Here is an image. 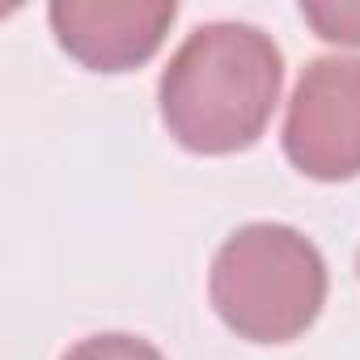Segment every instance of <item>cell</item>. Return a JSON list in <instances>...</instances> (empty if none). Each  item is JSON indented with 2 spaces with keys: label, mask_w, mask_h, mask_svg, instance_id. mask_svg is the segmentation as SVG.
Masks as SVG:
<instances>
[{
  "label": "cell",
  "mask_w": 360,
  "mask_h": 360,
  "mask_svg": "<svg viewBox=\"0 0 360 360\" xmlns=\"http://www.w3.org/2000/svg\"><path fill=\"white\" fill-rule=\"evenodd\" d=\"M280 85L284 56L271 34L246 22H208L161 72V119L191 153H238L263 136Z\"/></svg>",
  "instance_id": "cell-1"
},
{
  "label": "cell",
  "mask_w": 360,
  "mask_h": 360,
  "mask_svg": "<svg viewBox=\"0 0 360 360\" xmlns=\"http://www.w3.org/2000/svg\"><path fill=\"white\" fill-rule=\"evenodd\" d=\"M221 322L250 343H288L314 326L326 301V263L292 225H242L225 238L208 276Z\"/></svg>",
  "instance_id": "cell-2"
},
{
  "label": "cell",
  "mask_w": 360,
  "mask_h": 360,
  "mask_svg": "<svg viewBox=\"0 0 360 360\" xmlns=\"http://www.w3.org/2000/svg\"><path fill=\"white\" fill-rule=\"evenodd\" d=\"M284 153L318 183H347L360 174V60H314L284 115Z\"/></svg>",
  "instance_id": "cell-3"
},
{
  "label": "cell",
  "mask_w": 360,
  "mask_h": 360,
  "mask_svg": "<svg viewBox=\"0 0 360 360\" xmlns=\"http://www.w3.org/2000/svg\"><path fill=\"white\" fill-rule=\"evenodd\" d=\"M60 47L94 72L140 68L178 18L174 0H56L47 9Z\"/></svg>",
  "instance_id": "cell-4"
},
{
  "label": "cell",
  "mask_w": 360,
  "mask_h": 360,
  "mask_svg": "<svg viewBox=\"0 0 360 360\" xmlns=\"http://www.w3.org/2000/svg\"><path fill=\"white\" fill-rule=\"evenodd\" d=\"M301 18L326 43L360 47V0H301Z\"/></svg>",
  "instance_id": "cell-5"
},
{
  "label": "cell",
  "mask_w": 360,
  "mask_h": 360,
  "mask_svg": "<svg viewBox=\"0 0 360 360\" xmlns=\"http://www.w3.org/2000/svg\"><path fill=\"white\" fill-rule=\"evenodd\" d=\"M64 360H165L148 339L140 335H123V330H110V335H89L81 339L77 347H68Z\"/></svg>",
  "instance_id": "cell-6"
}]
</instances>
